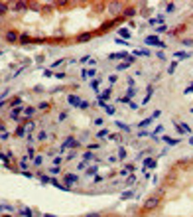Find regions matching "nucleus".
I'll list each match as a JSON object with an SVG mask.
<instances>
[{
  "instance_id": "f8f14e48",
  "label": "nucleus",
  "mask_w": 193,
  "mask_h": 217,
  "mask_svg": "<svg viewBox=\"0 0 193 217\" xmlns=\"http://www.w3.org/2000/svg\"><path fill=\"white\" fill-rule=\"evenodd\" d=\"M152 120H154V118H144V120H142V123H138V126H140V128H146V126H150V124H152Z\"/></svg>"
},
{
  "instance_id": "72a5a7b5",
  "label": "nucleus",
  "mask_w": 193,
  "mask_h": 217,
  "mask_svg": "<svg viewBox=\"0 0 193 217\" xmlns=\"http://www.w3.org/2000/svg\"><path fill=\"white\" fill-rule=\"evenodd\" d=\"M34 164H42V156H34Z\"/></svg>"
},
{
  "instance_id": "20e7f679",
  "label": "nucleus",
  "mask_w": 193,
  "mask_h": 217,
  "mask_svg": "<svg viewBox=\"0 0 193 217\" xmlns=\"http://www.w3.org/2000/svg\"><path fill=\"white\" fill-rule=\"evenodd\" d=\"M67 103L73 105V107H79V108H81V105H83V99H81V97H77V95H69V97H67Z\"/></svg>"
},
{
  "instance_id": "a19ab883",
  "label": "nucleus",
  "mask_w": 193,
  "mask_h": 217,
  "mask_svg": "<svg viewBox=\"0 0 193 217\" xmlns=\"http://www.w3.org/2000/svg\"><path fill=\"white\" fill-rule=\"evenodd\" d=\"M107 134H108V132H107V130H101V132H99V134H97V136H99V138H103V136H107Z\"/></svg>"
},
{
  "instance_id": "4c0bfd02",
  "label": "nucleus",
  "mask_w": 193,
  "mask_h": 217,
  "mask_svg": "<svg viewBox=\"0 0 193 217\" xmlns=\"http://www.w3.org/2000/svg\"><path fill=\"white\" fill-rule=\"evenodd\" d=\"M175 55H177V57H189V53H185V52H177Z\"/></svg>"
},
{
  "instance_id": "f3484780",
  "label": "nucleus",
  "mask_w": 193,
  "mask_h": 217,
  "mask_svg": "<svg viewBox=\"0 0 193 217\" xmlns=\"http://www.w3.org/2000/svg\"><path fill=\"white\" fill-rule=\"evenodd\" d=\"M162 132H164V126L160 124V126H156V128H154V132H152L150 136H158V134H162Z\"/></svg>"
},
{
  "instance_id": "f704fd0d",
  "label": "nucleus",
  "mask_w": 193,
  "mask_h": 217,
  "mask_svg": "<svg viewBox=\"0 0 193 217\" xmlns=\"http://www.w3.org/2000/svg\"><path fill=\"white\" fill-rule=\"evenodd\" d=\"M118 156H120V158H126V150H124V148H120V150H118Z\"/></svg>"
},
{
  "instance_id": "aec40b11",
  "label": "nucleus",
  "mask_w": 193,
  "mask_h": 217,
  "mask_svg": "<svg viewBox=\"0 0 193 217\" xmlns=\"http://www.w3.org/2000/svg\"><path fill=\"white\" fill-rule=\"evenodd\" d=\"M116 126H118V128H122L124 132H130V126H126V124H124V123H120V120L116 123Z\"/></svg>"
},
{
  "instance_id": "49530a36",
  "label": "nucleus",
  "mask_w": 193,
  "mask_h": 217,
  "mask_svg": "<svg viewBox=\"0 0 193 217\" xmlns=\"http://www.w3.org/2000/svg\"><path fill=\"white\" fill-rule=\"evenodd\" d=\"M2 107H6V101H0V111H2Z\"/></svg>"
},
{
  "instance_id": "c03bdc74",
  "label": "nucleus",
  "mask_w": 193,
  "mask_h": 217,
  "mask_svg": "<svg viewBox=\"0 0 193 217\" xmlns=\"http://www.w3.org/2000/svg\"><path fill=\"white\" fill-rule=\"evenodd\" d=\"M175 65H177V63H171V65H170V69H168V71H170V73H174V71H175Z\"/></svg>"
},
{
  "instance_id": "37998d69",
  "label": "nucleus",
  "mask_w": 193,
  "mask_h": 217,
  "mask_svg": "<svg viewBox=\"0 0 193 217\" xmlns=\"http://www.w3.org/2000/svg\"><path fill=\"white\" fill-rule=\"evenodd\" d=\"M128 107H130V108H134V111H136V108H138V105H136V103H132V101H130V103H128Z\"/></svg>"
},
{
  "instance_id": "ea45409f",
  "label": "nucleus",
  "mask_w": 193,
  "mask_h": 217,
  "mask_svg": "<svg viewBox=\"0 0 193 217\" xmlns=\"http://www.w3.org/2000/svg\"><path fill=\"white\" fill-rule=\"evenodd\" d=\"M43 75H45V77H51L53 73H51V69H45V71H43Z\"/></svg>"
},
{
  "instance_id": "2f4dec72",
  "label": "nucleus",
  "mask_w": 193,
  "mask_h": 217,
  "mask_svg": "<svg viewBox=\"0 0 193 217\" xmlns=\"http://www.w3.org/2000/svg\"><path fill=\"white\" fill-rule=\"evenodd\" d=\"M87 174H91V176H93V174H97V166H91L89 170H87Z\"/></svg>"
},
{
  "instance_id": "f03ea898",
  "label": "nucleus",
  "mask_w": 193,
  "mask_h": 217,
  "mask_svg": "<svg viewBox=\"0 0 193 217\" xmlns=\"http://www.w3.org/2000/svg\"><path fill=\"white\" fill-rule=\"evenodd\" d=\"M158 203H160V198H158V195H152V198L146 199V203H144V211H150V209L158 207Z\"/></svg>"
},
{
  "instance_id": "c85d7f7f",
  "label": "nucleus",
  "mask_w": 193,
  "mask_h": 217,
  "mask_svg": "<svg viewBox=\"0 0 193 217\" xmlns=\"http://www.w3.org/2000/svg\"><path fill=\"white\" fill-rule=\"evenodd\" d=\"M165 30H168V28H165V26H164V24H162V26H160V28H156V34H164V32H165Z\"/></svg>"
},
{
  "instance_id": "de8ad7c7",
  "label": "nucleus",
  "mask_w": 193,
  "mask_h": 217,
  "mask_svg": "<svg viewBox=\"0 0 193 217\" xmlns=\"http://www.w3.org/2000/svg\"><path fill=\"white\" fill-rule=\"evenodd\" d=\"M43 217H55V215H49V213H47V215H43Z\"/></svg>"
},
{
  "instance_id": "8fccbe9b",
  "label": "nucleus",
  "mask_w": 193,
  "mask_h": 217,
  "mask_svg": "<svg viewBox=\"0 0 193 217\" xmlns=\"http://www.w3.org/2000/svg\"><path fill=\"white\" fill-rule=\"evenodd\" d=\"M0 130H2V124H0Z\"/></svg>"
},
{
  "instance_id": "1a4fd4ad",
  "label": "nucleus",
  "mask_w": 193,
  "mask_h": 217,
  "mask_svg": "<svg viewBox=\"0 0 193 217\" xmlns=\"http://www.w3.org/2000/svg\"><path fill=\"white\" fill-rule=\"evenodd\" d=\"M6 40H8V42H18L20 36L16 32H8V34H6Z\"/></svg>"
},
{
  "instance_id": "6e6552de",
  "label": "nucleus",
  "mask_w": 193,
  "mask_h": 217,
  "mask_svg": "<svg viewBox=\"0 0 193 217\" xmlns=\"http://www.w3.org/2000/svg\"><path fill=\"white\" fill-rule=\"evenodd\" d=\"M126 57H128L126 52H114V53H110V59H126Z\"/></svg>"
},
{
  "instance_id": "412c9836",
  "label": "nucleus",
  "mask_w": 193,
  "mask_h": 217,
  "mask_svg": "<svg viewBox=\"0 0 193 217\" xmlns=\"http://www.w3.org/2000/svg\"><path fill=\"white\" fill-rule=\"evenodd\" d=\"M104 111H107L108 114H114V113H116V108H114V107H110V105H107V107H104Z\"/></svg>"
},
{
  "instance_id": "09e8293b",
  "label": "nucleus",
  "mask_w": 193,
  "mask_h": 217,
  "mask_svg": "<svg viewBox=\"0 0 193 217\" xmlns=\"http://www.w3.org/2000/svg\"><path fill=\"white\" fill-rule=\"evenodd\" d=\"M189 142H191V144H193V138H189Z\"/></svg>"
},
{
  "instance_id": "79ce46f5",
  "label": "nucleus",
  "mask_w": 193,
  "mask_h": 217,
  "mask_svg": "<svg viewBox=\"0 0 193 217\" xmlns=\"http://www.w3.org/2000/svg\"><path fill=\"white\" fill-rule=\"evenodd\" d=\"M156 55H158V59H165V55H164V52H158V53H156Z\"/></svg>"
},
{
  "instance_id": "0eeeda50",
  "label": "nucleus",
  "mask_w": 193,
  "mask_h": 217,
  "mask_svg": "<svg viewBox=\"0 0 193 217\" xmlns=\"http://www.w3.org/2000/svg\"><path fill=\"white\" fill-rule=\"evenodd\" d=\"M122 16H124V18H134V16H136V8H132V6L124 8L122 10Z\"/></svg>"
},
{
  "instance_id": "a18cd8bd",
  "label": "nucleus",
  "mask_w": 193,
  "mask_h": 217,
  "mask_svg": "<svg viewBox=\"0 0 193 217\" xmlns=\"http://www.w3.org/2000/svg\"><path fill=\"white\" fill-rule=\"evenodd\" d=\"M87 217H101V215H99V213H89Z\"/></svg>"
},
{
  "instance_id": "393cba45",
  "label": "nucleus",
  "mask_w": 193,
  "mask_h": 217,
  "mask_svg": "<svg viewBox=\"0 0 193 217\" xmlns=\"http://www.w3.org/2000/svg\"><path fill=\"white\" fill-rule=\"evenodd\" d=\"M24 132H26V130H24V126H18V128H16V136H24Z\"/></svg>"
},
{
  "instance_id": "5701e85b",
  "label": "nucleus",
  "mask_w": 193,
  "mask_h": 217,
  "mask_svg": "<svg viewBox=\"0 0 193 217\" xmlns=\"http://www.w3.org/2000/svg\"><path fill=\"white\" fill-rule=\"evenodd\" d=\"M83 158H85V160H93V158H95V154H93V152H85V154H83Z\"/></svg>"
},
{
  "instance_id": "7ed1b4c3",
  "label": "nucleus",
  "mask_w": 193,
  "mask_h": 217,
  "mask_svg": "<svg viewBox=\"0 0 193 217\" xmlns=\"http://www.w3.org/2000/svg\"><path fill=\"white\" fill-rule=\"evenodd\" d=\"M144 42H146L148 46H158V47H165V43H164V42H160V38H158V36H148V38L144 40Z\"/></svg>"
},
{
  "instance_id": "ddd939ff",
  "label": "nucleus",
  "mask_w": 193,
  "mask_h": 217,
  "mask_svg": "<svg viewBox=\"0 0 193 217\" xmlns=\"http://www.w3.org/2000/svg\"><path fill=\"white\" fill-rule=\"evenodd\" d=\"M118 34H120V38H122V40H130V32H128L126 28H120V32H118Z\"/></svg>"
},
{
  "instance_id": "e433bc0d",
  "label": "nucleus",
  "mask_w": 193,
  "mask_h": 217,
  "mask_svg": "<svg viewBox=\"0 0 193 217\" xmlns=\"http://www.w3.org/2000/svg\"><path fill=\"white\" fill-rule=\"evenodd\" d=\"M91 85H93V89H97V91H99V79H95L93 83H91Z\"/></svg>"
},
{
  "instance_id": "423d86ee",
  "label": "nucleus",
  "mask_w": 193,
  "mask_h": 217,
  "mask_svg": "<svg viewBox=\"0 0 193 217\" xmlns=\"http://www.w3.org/2000/svg\"><path fill=\"white\" fill-rule=\"evenodd\" d=\"M132 63H134V55H128L124 63H118V65H116V69H118V71H122V69H126L128 65H132Z\"/></svg>"
},
{
  "instance_id": "4468645a",
  "label": "nucleus",
  "mask_w": 193,
  "mask_h": 217,
  "mask_svg": "<svg viewBox=\"0 0 193 217\" xmlns=\"http://www.w3.org/2000/svg\"><path fill=\"white\" fill-rule=\"evenodd\" d=\"M22 111H24L22 107H16L14 111H12V113H10V117H12V118H18V117H20V113H22Z\"/></svg>"
},
{
  "instance_id": "dca6fc26",
  "label": "nucleus",
  "mask_w": 193,
  "mask_h": 217,
  "mask_svg": "<svg viewBox=\"0 0 193 217\" xmlns=\"http://www.w3.org/2000/svg\"><path fill=\"white\" fill-rule=\"evenodd\" d=\"M77 40H79V42H89L91 34H79V38H77Z\"/></svg>"
},
{
  "instance_id": "b1692460",
  "label": "nucleus",
  "mask_w": 193,
  "mask_h": 217,
  "mask_svg": "<svg viewBox=\"0 0 193 217\" xmlns=\"http://www.w3.org/2000/svg\"><path fill=\"white\" fill-rule=\"evenodd\" d=\"M24 114H26V117H32L34 114V107H28L26 111H24Z\"/></svg>"
},
{
  "instance_id": "c9c22d12",
  "label": "nucleus",
  "mask_w": 193,
  "mask_h": 217,
  "mask_svg": "<svg viewBox=\"0 0 193 217\" xmlns=\"http://www.w3.org/2000/svg\"><path fill=\"white\" fill-rule=\"evenodd\" d=\"M49 184H51V186H57V188H59V182H57L55 178H49Z\"/></svg>"
},
{
  "instance_id": "c756f323",
  "label": "nucleus",
  "mask_w": 193,
  "mask_h": 217,
  "mask_svg": "<svg viewBox=\"0 0 193 217\" xmlns=\"http://www.w3.org/2000/svg\"><path fill=\"white\" fill-rule=\"evenodd\" d=\"M150 97H152V89H148V93H146V97H144V105L150 101Z\"/></svg>"
},
{
  "instance_id": "58836bf2",
  "label": "nucleus",
  "mask_w": 193,
  "mask_h": 217,
  "mask_svg": "<svg viewBox=\"0 0 193 217\" xmlns=\"http://www.w3.org/2000/svg\"><path fill=\"white\" fill-rule=\"evenodd\" d=\"M0 138H2V140H6V138H8V132L2 130V132H0Z\"/></svg>"
},
{
  "instance_id": "9b49d317",
  "label": "nucleus",
  "mask_w": 193,
  "mask_h": 217,
  "mask_svg": "<svg viewBox=\"0 0 193 217\" xmlns=\"http://www.w3.org/2000/svg\"><path fill=\"white\" fill-rule=\"evenodd\" d=\"M77 180H79L77 176H73V174H65V184H75Z\"/></svg>"
},
{
  "instance_id": "3c124183",
  "label": "nucleus",
  "mask_w": 193,
  "mask_h": 217,
  "mask_svg": "<svg viewBox=\"0 0 193 217\" xmlns=\"http://www.w3.org/2000/svg\"><path fill=\"white\" fill-rule=\"evenodd\" d=\"M0 53H2V52H0Z\"/></svg>"
},
{
  "instance_id": "a211bd4d",
  "label": "nucleus",
  "mask_w": 193,
  "mask_h": 217,
  "mask_svg": "<svg viewBox=\"0 0 193 217\" xmlns=\"http://www.w3.org/2000/svg\"><path fill=\"white\" fill-rule=\"evenodd\" d=\"M144 166H146V168H154V166H156V162L152 160V158H146V160H144Z\"/></svg>"
},
{
  "instance_id": "cd10ccee",
  "label": "nucleus",
  "mask_w": 193,
  "mask_h": 217,
  "mask_svg": "<svg viewBox=\"0 0 193 217\" xmlns=\"http://www.w3.org/2000/svg\"><path fill=\"white\" fill-rule=\"evenodd\" d=\"M108 97H110V89H107L103 95H101V99H103V101H104V99H108Z\"/></svg>"
},
{
  "instance_id": "f257e3e1",
  "label": "nucleus",
  "mask_w": 193,
  "mask_h": 217,
  "mask_svg": "<svg viewBox=\"0 0 193 217\" xmlns=\"http://www.w3.org/2000/svg\"><path fill=\"white\" fill-rule=\"evenodd\" d=\"M108 8V14H113V16H118L120 12L124 10V6H122V2H110V4L107 6Z\"/></svg>"
},
{
  "instance_id": "a878e982",
  "label": "nucleus",
  "mask_w": 193,
  "mask_h": 217,
  "mask_svg": "<svg viewBox=\"0 0 193 217\" xmlns=\"http://www.w3.org/2000/svg\"><path fill=\"white\" fill-rule=\"evenodd\" d=\"M20 103H22V99H20V97H16V99H12V105H14V108H16V107H20Z\"/></svg>"
},
{
  "instance_id": "473e14b6",
  "label": "nucleus",
  "mask_w": 193,
  "mask_h": 217,
  "mask_svg": "<svg viewBox=\"0 0 193 217\" xmlns=\"http://www.w3.org/2000/svg\"><path fill=\"white\" fill-rule=\"evenodd\" d=\"M49 172H51V174L55 176V174H59V172H61V170H59V166H53V168H51V170H49Z\"/></svg>"
},
{
  "instance_id": "39448f33",
  "label": "nucleus",
  "mask_w": 193,
  "mask_h": 217,
  "mask_svg": "<svg viewBox=\"0 0 193 217\" xmlns=\"http://www.w3.org/2000/svg\"><path fill=\"white\" fill-rule=\"evenodd\" d=\"M77 146H79V140H75L73 136H69L65 142H63V150H65V148H77Z\"/></svg>"
},
{
  "instance_id": "9d476101",
  "label": "nucleus",
  "mask_w": 193,
  "mask_h": 217,
  "mask_svg": "<svg viewBox=\"0 0 193 217\" xmlns=\"http://www.w3.org/2000/svg\"><path fill=\"white\" fill-rule=\"evenodd\" d=\"M26 8H28V4H26V2H16V4H14V10H16V12H24Z\"/></svg>"
},
{
  "instance_id": "4be33fe9",
  "label": "nucleus",
  "mask_w": 193,
  "mask_h": 217,
  "mask_svg": "<svg viewBox=\"0 0 193 217\" xmlns=\"http://www.w3.org/2000/svg\"><path fill=\"white\" fill-rule=\"evenodd\" d=\"M20 42H22V43H30V42H32V38H30V36H20Z\"/></svg>"
},
{
  "instance_id": "2eb2a0df",
  "label": "nucleus",
  "mask_w": 193,
  "mask_h": 217,
  "mask_svg": "<svg viewBox=\"0 0 193 217\" xmlns=\"http://www.w3.org/2000/svg\"><path fill=\"white\" fill-rule=\"evenodd\" d=\"M6 12H8V4H6V2H0V16H4Z\"/></svg>"
},
{
  "instance_id": "7c9ffc66",
  "label": "nucleus",
  "mask_w": 193,
  "mask_h": 217,
  "mask_svg": "<svg viewBox=\"0 0 193 217\" xmlns=\"http://www.w3.org/2000/svg\"><path fill=\"white\" fill-rule=\"evenodd\" d=\"M95 124H97V126H103V124H104V120H103V118H95Z\"/></svg>"
},
{
  "instance_id": "6ab92c4d",
  "label": "nucleus",
  "mask_w": 193,
  "mask_h": 217,
  "mask_svg": "<svg viewBox=\"0 0 193 217\" xmlns=\"http://www.w3.org/2000/svg\"><path fill=\"white\" fill-rule=\"evenodd\" d=\"M162 140H165V142H168V144H177V138H170V136H164V138H162Z\"/></svg>"
},
{
  "instance_id": "bb28decb",
  "label": "nucleus",
  "mask_w": 193,
  "mask_h": 217,
  "mask_svg": "<svg viewBox=\"0 0 193 217\" xmlns=\"http://www.w3.org/2000/svg\"><path fill=\"white\" fill-rule=\"evenodd\" d=\"M114 42H116L118 46H126V43H128L126 40H122V38H116V40H114Z\"/></svg>"
}]
</instances>
